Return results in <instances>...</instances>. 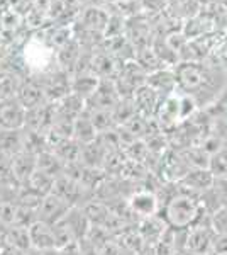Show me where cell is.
I'll use <instances>...</instances> for the list:
<instances>
[{
  "instance_id": "obj_1",
  "label": "cell",
  "mask_w": 227,
  "mask_h": 255,
  "mask_svg": "<svg viewBox=\"0 0 227 255\" xmlns=\"http://www.w3.org/2000/svg\"><path fill=\"white\" fill-rule=\"evenodd\" d=\"M175 77L181 94L192 97L199 108L221 94L227 84V72L222 67H210L202 61H183L175 68Z\"/></svg>"
},
{
  "instance_id": "obj_2",
  "label": "cell",
  "mask_w": 227,
  "mask_h": 255,
  "mask_svg": "<svg viewBox=\"0 0 227 255\" xmlns=\"http://www.w3.org/2000/svg\"><path fill=\"white\" fill-rule=\"evenodd\" d=\"M202 203L195 196L175 192L164 206V221L173 230H188L200 218Z\"/></svg>"
},
{
  "instance_id": "obj_3",
  "label": "cell",
  "mask_w": 227,
  "mask_h": 255,
  "mask_svg": "<svg viewBox=\"0 0 227 255\" xmlns=\"http://www.w3.org/2000/svg\"><path fill=\"white\" fill-rule=\"evenodd\" d=\"M53 194L61 197L65 203H68L72 208H81L85 206V201H88L90 191L81 186L78 180L72 179L68 175H60L55 179V186H53Z\"/></svg>"
},
{
  "instance_id": "obj_4",
  "label": "cell",
  "mask_w": 227,
  "mask_h": 255,
  "mask_svg": "<svg viewBox=\"0 0 227 255\" xmlns=\"http://www.w3.org/2000/svg\"><path fill=\"white\" fill-rule=\"evenodd\" d=\"M121 99L122 97H121V94H119L117 87H115L114 80H100V84L95 89V92L86 99V108L112 111L114 113V109L117 108Z\"/></svg>"
},
{
  "instance_id": "obj_5",
  "label": "cell",
  "mask_w": 227,
  "mask_h": 255,
  "mask_svg": "<svg viewBox=\"0 0 227 255\" xmlns=\"http://www.w3.org/2000/svg\"><path fill=\"white\" fill-rule=\"evenodd\" d=\"M70 209H72V206L68 203H65L61 197H58L51 192V194L43 197L39 208L36 209V216H38V221H43V223L53 226L60 223L70 213Z\"/></svg>"
},
{
  "instance_id": "obj_6",
  "label": "cell",
  "mask_w": 227,
  "mask_h": 255,
  "mask_svg": "<svg viewBox=\"0 0 227 255\" xmlns=\"http://www.w3.org/2000/svg\"><path fill=\"white\" fill-rule=\"evenodd\" d=\"M214 235H216V232H214L212 225L210 226L192 225L188 228L187 250L192 255H210V252H212Z\"/></svg>"
},
{
  "instance_id": "obj_7",
  "label": "cell",
  "mask_w": 227,
  "mask_h": 255,
  "mask_svg": "<svg viewBox=\"0 0 227 255\" xmlns=\"http://www.w3.org/2000/svg\"><path fill=\"white\" fill-rule=\"evenodd\" d=\"M26 125V109L17 97L0 101V129H22Z\"/></svg>"
},
{
  "instance_id": "obj_8",
  "label": "cell",
  "mask_w": 227,
  "mask_h": 255,
  "mask_svg": "<svg viewBox=\"0 0 227 255\" xmlns=\"http://www.w3.org/2000/svg\"><path fill=\"white\" fill-rule=\"evenodd\" d=\"M161 99L163 97H161L158 92H154L150 85H143V87L136 89V92L133 94V102H134L136 113L146 119L154 118Z\"/></svg>"
},
{
  "instance_id": "obj_9",
  "label": "cell",
  "mask_w": 227,
  "mask_h": 255,
  "mask_svg": "<svg viewBox=\"0 0 227 255\" xmlns=\"http://www.w3.org/2000/svg\"><path fill=\"white\" fill-rule=\"evenodd\" d=\"M17 101L22 104V108L29 111V109H34L38 108V106H43L46 104V96H44V90L41 87L39 80L32 79V77H29V79H24L22 85H20L19 92H17Z\"/></svg>"
},
{
  "instance_id": "obj_10",
  "label": "cell",
  "mask_w": 227,
  "mask_h": 255,
  "mask_svg": "<svg viewBox=\"0 0 227 255\" xmlns=\"http://www.w3.org/2000/svg\"><path fill=\"white\" fill-rule=\"evenodd\" d=\"M29 238H31V247L39 250H58L56 238L53 226L43 221H34L29 226Z\"/></svg>"
},
{
  "instance_id": "obj_11",
  "label": "cell",
  "mask_w": 227,
  "mask_h": 255,
  "mask_svg": "<svg viewBox=\"0 0 227 255\" xmlns=\"http://www.w3.org/2000/svg\"><path fill=\"white\" fill-rule=\"evenodd\" d=\"M146 85H150V87L154 90V92H158L161 97L171 96V94H175L176 89H178L175 70L163 68L154 73H150V75H148V80H146Z\"/></svg>"
},
{
  "instance_id": "obj_12",
  "label": "cell",
  "mask_w": 227,
  "mask_h": 255,
  "mask_svg": "<svg viewBox=\"0 0 227 255\" xmlns=\"http://www.w3.org/2000/svg\"><path fill=\"white\" fill-rule=\"evenodd\" d=\"M214 179L216 175L212 174L210 168H190V170L180 179V184L185 187H188L190 191L202 192L209 191L214 186Z\"/></svg>"
},
{
  "instance_id": "obj_13",
  "label": "cell",
  "mask_w": 227,
  "mask_h": 255,
  "mask_svg": "<svg viewBox=\"0 0 227 255\" xmlns=\"http://www.w3.org/2000/svg\"><path fill=\"white\" fill-rule=\"evenodd\" d=\"M36 170V157L26 151H19L12 157V174L19 186L27 182V179Z\"/></svg>"
},
{
  "instance_id": "obj_14",
  "label": "cell",
  "mask_w": 227,
  "mask_h": 255,
  "mask_svg": "<svg viewBox=\"0 0 227 255\" xmlns=\"http://www.w3.org/2000/svg\"><path fill=\"white\" fill-rule=\"evenodd\" d=\"M131 211L143 218H151L158 209V197L150 191H138L129 199Z\"/></svg>"
},
{
  "instance_id": "obj_15",
  "label": "cell",
  "mask_w": 227,
  "mask_h": 255,
  "mask_svg": "<svg viewBox=\"0 0 227 255\" xmlns=\"http://www.w3.org/2000/svg\"><path fill=\"white\" fill-rule=\"evenodd\" d=\"M202 3L199 0H166V10L175 19H193L200 14Z\"/></svg>"
},
{
  "instance_id": "obj_16",
  "label": "cell",
  "mask_w": 227,
  "mask_h": 255,
  "mask_svg": "<svg viewBox=\"0 0 227 255\" xmlns=\"http://www.w3.org/2000/svg\"><path fill=\"white\" fill-rule=\"evenodd\" d=\"M72 138L75 139L76 143H80V145H86V143H92L95 139L98 138V133L97 129L93 128L92 121L88 119V116L85 114H81L80 118L75 119V123H73V133H72Z\"/></svg>"
},
{
  "instance_id": "obj_17",
  "label": "cell",
  "mask_w": 227,
  "mask_h": 255,
  "mask_svg": "<svg viewBox=\"0 0 227 255\" xmlns=\"http://www.w3.org/2000/svg\"><path fill=\"white\" fill-rule=\"evenodd\" d=\"M24 145V128L22 129H0V151L14 157L22 151Z\"/></svg>"
},
{
  "instance_id": "obj_18",
  "label": "cell",
  "mask_w": 227,
  "mask_h": 255,
  "mask_svg": "<svg viewBox=\"0 0 227 255\" xmlns=\"http://www.w3.org/2000/svg\"><path fill=\"white\" fill-rule=\"evenodd\" d=\"M24 79L17 72L12 70H0V101L3 99H12L17 96L20 85Z\"/></svg>"
},
{
  "instance_id": "obj_19",
  "label": "cell",
  "mask_w": 227,
  "mask_h": 255,
  "mask_svg": "<svg viewBox=\"0 0 227 255\" xmlns=\"http://www.w3.org/2000/svg\"><path fill=\"white\" fill-rule=\"evenodd\" d=\"M36 170L46 172V174L53 175L56 179V177L63 175L65 163L51 150H46V151H41L39 155H36Z\"/></svg>"
},
{
  "instance_id": "obj_20",
  "label": "cell",
  "mask_w": 227,
  "mask_h": 255,
  "mask_svg": "<svg viewBox=\"0 0 227 255\" xmlns=\"http://www.w3.org/2000/svg\"><path fill=\"white\" fill-rule=\"evenodd\" d=\"M22 186H27L29 189H32L34 192H38L39 196H48L51 194L53 186H55V177L46 174V172H41V170H34L32 175L27 179L26 184Z\"/></svg>"
},
{
  "instance_id": "obj_21",
  "label": "cell",
  "mask_w": 227,
  "mask_h": 255,
  "mask_svg": "<svg viewBox=\"0 0 227 255\" xmlns=\"http://www.w3.org/2000/svg\"><path fill=\"white\" fill-rule=\"evenodd\" d=\"M12 249L19 250V252L26 254L31 249V238H29V230L22 226H10L9 237H7V244Z\"/></svg>"
},
{
  "instance_id": "obj_22",
  "label": "cell",
  "mask_w": 227,
  "mask_h": 255,
  "mask_svg": "<svg viewBox=\"0 0 227 255\" xmlns=\"http://www.w3.org/2000/svg\"><path fill=\"white\" fill-rule=\"evenodd\" d=\"M14 201L15 204L20 208H27V209H38L41 201H43V196H39L38 192H34L32 189H29L27 186H19L17 191L14 194Z\"/></svg>"
},
{
  "instance_id": "obj_23",
  "label": "cell",
  "mask_w": 227,
  "mask_h": 255,
  "mask_svg": "<svg viewBox=\"0 0 227 255\" xmlns=\"http://www.w3.org/2000/svg\"><path fill=\"white\" fill-rule=\"evenodd\" d=\"M19 184L15 182L14 174H12V157L0 151V189H9L15 191Z\"/></svg>"
},
{
  "instance_id": "obj_24",
  "label": "cell",
  "mask_w": 227,
  "mask_h": 255,
  "mask_svg": "<svg viewBox=\"0 0 227 255\" xmlns=\"http://www.w3.org/2000/svg\"><path fill=\"white\" fill-rule=\"evenodd\" d=\"M210 225H212L214 232L221 233V235H227V206L219 208L210 215Z\"/></svg>"
},
{
  "instance_id": "obj_25",
  "label": "cell",
  "mask_w": 227,
  "mask_h": 255,
  "mask_svg": "<svg viewBox=\"0 0 227 255\" xmlns=\"http://www.w3.org/2000/svg\"><path fill=\"white\" fill-rule=\"evenodd\" d=\"M9 230H10V225H7V223H3V221H0V247H3V245L7 244Z\"/></svg>"
},
{
  "instance_id": "obj_26",
  "label": "cell",
  "mask_w": 227,
  "mask_h": 255,
  "mask_svg": "<svg viewBox=\"0 0 227 255\" xmlns=\"http://www.w3.org/2000/svg\"><path fill=\"white\" fill-rule=\"evenodd\" d=\"M24 255H58V250H39V249H29Z\"/></svg>"
},
{
  "instance_id": "obj_27",
  "label": "cell",
  "mask_w": 227,
  "mask_h": 255,
  "mask_svg": "<svg viewBox=\"0 0 227 255\" xmlns=\"http://www.w3.org/2000/svg\"><path fill=\"white\" fill-rule=\"evenodd\" d=\"M200 3H209V2H214V0H199Z\"/></svg>"
},
{
  "instance_id": "obj_28",
  "label": "cell",
  "mask_w": 227,
  "mask_h": 255,
  "mask_svg": "<svg viewBox=\"0 0 227 255\" xmlns=\"http://www.w3.org/2000/svg\"><path fill=\"white\" fill-rule=\"evenodd\" d=\"M224 68H226V72H227V61H226V65H224Z\"/></svg>"
}]
</instances>
